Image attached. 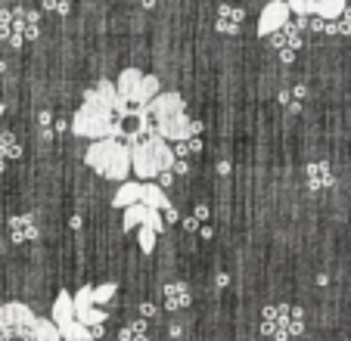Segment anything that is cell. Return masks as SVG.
Instances as JSON below:
<instances>
[{"instance_id":"6da1fadb","label":"cell","mask_w":351,"mask_h":341,"mask_svg":"<svg viewBox=\"0 0 351 341\" xmlns=\"http://www.w3.org/2000/svg\"><path fill=\"white\" fill-rule=\"evenodd\" d=\"M125 118L128 109L115 93V81L103 78L84 93L72 118V131L78 137L93 140V143H99V140H121L125 143Z\"/></svg>"},{"instance_id":"7a4b0ae2","label":"cell","mask_w":351,"mask_h":341,"mask_svg":"<svg viewBox=\"0 0 351 341\" xmlns=\"http://www.w3.org/2000/svg\"><path fill=\"white\" fill-rule=\"evenodd\" d=\"M146 121H149L156 137H162L165 143H180V140L199 137V121H193L186 115V103L180 99V93H171V90H162L149 103Z\"/></svg>"},{"instance_id":"3957f363","label":"cell","mask_w":351,"mask_h":341,"mask_svg":"<svg viewBox=\"0 0 351 341\" xmlns=\"http://www.w3.org/2000/svg\"><path fill=\"white\" fill-rule=\"evenodd\" d=\"M0 341H62V338L47 316H38L22 301H7L0 307Z\"/></svg>"},{"instance_id":"277c9868","label":"cell","mask_w":351,"mask_h":341,"mask_svg":"<svg viewBox=\"0 0 351 341\" xmlns=\"http://www.w3.org/2000/svg\"><path fill=\"white\" fill-rule=\"evenodd\" d=\"M125 146H128V152H131V174L137 177V184H156L159 174H168V170L174 168L171 143L156 137L153 131L128 140Z\"/></svg>"},{"instance_id":"5b68a950","label":"cell","mask_w":351,"mask_h":341,"mask_svg":"<svg viewBox=\"0 0 351 341\" xmlns=\"http://www.w3.org/2000/svg\"><path fill=\"white\" fill-rule=\"evenodd\" d=\"M115 93H119V99L125 103L128 115L146 118V109H149V103L162 93V84L156 75H146V72H140V68H125V72L119 75V81H115Z\"/></svg>"},{"instance_id":"8992f818","label":"cell","mask_w":351,"mask_h":341,"mask_svg":"<svg viewBox=\"0 0 351 341\" xmlns=\"http://www.w3.org/2000/svg\"><path fill=\"white\" fill-rule=\"evenodd\" d=\"M84 162L90 170H97L99 177L115 180V184H128L131 174V152L121 140H99L90 143V149L84 152Z\"/></svg>"},{"instance_id":"52a82bcc","label":"cell","mask_w":351,"mask_h":341,"mask_svg":"<svg viewBox=\"0 0 351 341\" xmlns=\"http://www.w3.org/2000/svg\"><path fill=\"white\" fill-rule=\"evenodd\" d=\"M50 323L56 326V332H60L62 341H93L90 335L81 329L78 316H75V304H72V292H60L53 301V316H50Z\"/></svg>"},{"instance_id":"ba28073f","label":"cell","mask_w":351,"mask_h":341,"mask_svg":"<svg viewBox=\"0 0 351 341\" xmlns=\"http://www.w3.org/2000/svg\"><path fill=\"white\" fill-rule=\"evenodd\" d=\"M72 304H75V316H78L81 329L90 338H99L106 332V314L97 310V304H93V286H81L78 295H72Z\"/></svg>"},{"instance_id":"9c48e42d","label":"cell","mask_w":351,"mask_h":341,"mask_svg":"<svg viewBox=\"0 0 351 341\" xmlns=\"http://www.w3.org/2000/svg\"><path fill=\"white\" fill-rule=\"evenodd\" d=\"M125 230H140V227H149V230L159 236L165 230V220H162L159 211L146 208V205H134V208H125Z\"/></svg>"},{"instance_id":"30bf717a","label":"cell","mask_w":351,"mask_h":341,"mask_svg":"<svg viewBox=\"0 0 351 341\" xmlns=\"http://www.w3.org/2000/svg\"><path fill=\"white\" fill-rule=\"evenodd\" d=\"M286 25H289V7H286V3H280V0H274V3H267V7L261 10L258 38H271V34L283 31Z\"/></svg>"},{"instance_id":"8fae6325","label":"cell","mask_w":351,"mask_h":341,"mask_svg":"<svg viewBox=\"0 0 351 341\" xmlns=\"http://www.w3.org/2000/svg\"><path fill=\"white\" fill-rule=\"evenodd\" d=\"M289 7V13H298V16H305V13H314L320 16V19H339V16L345 13V3L342 0H326V3H317V0H292V3H286Z\"/></svg>"},{"instance_id":"7c38bea8","label":"cell","mask_w":351,"mask_h":341,"mask_svg":"<svg viewBox=\"0 0 351 341\" xmlns=\"http://www.w3.org/2000/svg\"><path fill=\"white\" fill-rule=\"evenodd\" d=\"M165 304L168 310H180L190 304V289H186L184 282H168L165 286Z\"/></svg>"},{"instance_id":"4fadbf2b","label":"cell","mask_w":351,"mask_h":341,"mask_svg":"<svg viewBox=\"0 0 351 341\" xmlns=\"http://www.w3.org/2000/svg\"><path fill=\"white\" fill-rule=\"evenodd\" d=\"M243 19V13H239V10H233V7H224L221 10V19H218V28L221 31H237V22Z\"/></svg>"},{"instance_id":"5bb4252c","label":"cell","mask_w":351,"mask_h":341,"mask_svg":"<svg viewBox=\"0 0 351 341\" xmlns=\"http://www.w3.org/2000/svg\"><path fill=\"white\" fill-rule=\"evenodd\" d=\"M13 236H16V242H25V239H34V227H32V220L28 217H16L13 223Z\"/></svg>"},{"instance_id":"9a60e30c","label":"cell","mask_w":351,"mask_h":341,"mask_svg":"<svg viewBox=\"0 0 351 341\" xmlns=\"http://www.w3.org/2000/svg\"><path fill=\"white\" fill-rule=\"evenodd\" d=\"M115 292H119V286H115V282H103V286H93V304H109Z\"/></svg>"},{"instance_id":"2e32d148","label":"cell","mask_w":351,"mask_h":341,"mask_svg":"<svg viewBox=\"0 0 351 341\" xmlns=\"http://www.w3.org/2000/svg\"><path fill=\"white\" fill-rule=\"evenodd\" d=\"M156 239H159V236H156V233L149 230V227H140V249H143L146 255H149V251L156 249Z\"/></svg>"},{"instance_id":"e0dca14e","label":"cell","mask_w":351,"mask_h":341,"mask_svg":"<svg viewBox=\"0 0 351 341\" xmlns=\"http://www.w3.org/2000/svg\"><path fill=\"white\" fill-rule=\"evenodd\" d=\"M324 174L330 177V168H326V164H314V168H311V186L324 184Z\"/></svg>"},{"instance_id":"ac0fdd59","label":"cell","mask_w":351,"mask_h":341,"mask_svg":"<svg viewBox=\"0 0 351 341\" xmlns=\"http://www.w3.org/2000/svg\"><path fill=\"white\" fill-rule=\"evenodd\" d=\"M140 314H143V316H156V314H159V307H156V304H143V307H140Z\"/></svg>"},{"instance_id":"d6986e66","label":"cell","mask_w":351,"mask_h":341,"mask_svg":"<svg viewBox=\"0 0 351 341\" xmlns=\"http://www.w3.org/2000/svg\"><path fill=\"white\" fill-rule=\"evenodd\" d=\"M159 180H162L159 186H162V190H165V186H168V184H171V180H174V174H171V170H168V174H159Z\"/></svg>"},{"instance_id":"ffe728a7","label":"cell","mask_w":351,"mask_h":341,"mask_svg":"<svg viewBox=\"0 0 351 341\" xmlns=\"http://www.w3.org/2000/svg\"><path fill=\"white\" fill-rule=\"evenodd\" d=\"M0 118H3V103H0Z\"/></svg>"}]
</instances>
